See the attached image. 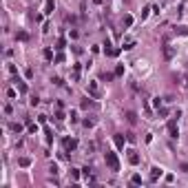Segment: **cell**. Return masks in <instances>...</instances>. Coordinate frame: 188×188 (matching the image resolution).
Segmentation results:
<instances>
[{
  "instance_id": "cell-1",
  "label": "cell",
  "mask_w": 188,
  "mask_h": 188,
  "mask_svg": "<svg viewBox=\"0 0 188 188\" xmlns=\"http://www.w3.org/2000/svg\"><path fill=\"white\" fill-rule=\"evenodd\" d=\"M106 164L111 166V171H120V164H117V157L113 153H106Z\"/></svg>"
},
{
  "instance_id": "cell-2",
  "label": "cell",
  "mask_w": 188,
  "mask_h": 188,
  "mask_svg": "<svg viewBox=\"0 0 188 188\" xmlns=\"http://www.w3.org/2000/svg\"><path fill=\"white\" fill-rule=\"evenodd\" d=\"M64 148H67V151H73V148H75V139H67V142H64Z\"/></svg>"
},
{
  "instance_id": "cell-3",
  "label": "cell",
  "mask_w": 188,
  "mask_h": 188,
  "mask_svg": "<svg viewBox=\"0 0 188 188\" xmlns=\"http://www.w3.org/2000/svg\"><path fill=\"white\" fill-rule=\"evenodd\" d=\"M168 131H171V137H177V128H175V122L168 124Z\"/></svg>"
},
{
  "instance_id": "cell-4",
  "label": "cell",
  "mask_w": 188,
  "mask_h": 188,
  "mask_svg": "<svg viewBox=\"0 0 188 188\" xmlns=\"http://www.w3.org/2000/svg\"><path fill=\"white\" fill-rule=\"evenodd\" d=\"M157 177H162V171H159V168H153V175H151V179H157Z\"/></svg>"
},
{
  "instance_id": "cell-5",
  "label": "cell",
  "mask_w": 188,
  "mask_h": 188,
  "mask_svg": "<svg viewBox=\"0 0 188 188\" xmlns=\"http://www.w3.org/2000/svg\"><path fill=\"white\" fill-rule=\"evenodd\" d=\"M89 89H91V95H97V86H95V84H91Z\"/></svg>"
},
{
  "instance_id": "cell-6",
  "label": "cell",
  "mask_w": 188,
  "mask_h": 188,
  "mask_svg": "<svg viewBox=\"0 0 188 188\" xmlns=\"http://www.w3.org/2000/svg\"><path fill=\"white\" fill-rule=\"evenodd\" d=\"M115 142H117V146L124 144V139H122V135H115Z\"/></svg>"
}]
</instances>
